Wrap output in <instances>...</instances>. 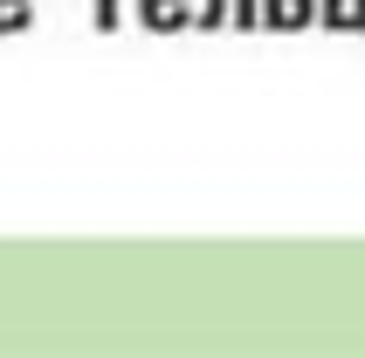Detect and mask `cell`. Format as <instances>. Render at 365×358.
<instances>
[{"label": "cell", "instance_id": "cell-2", "mask_svg": "<svg viewBox=\"0 0 365 358\" xmlns=\"http://www.w3.org/2000/svg\"><path fill=\"white\" fill-rule=\"evenodd\" d=\"M255 21H276V28H297V21H310V0H255Z\"/></svg>", "mask_w": 365, "mask_h": 358}, {"label": "cell", "instance_id": "cell-4", "mask_svg": "<svg viewBox=\"0 0 365 358\" xmlns=\"http://www.w3.org/2000/svg\"><path fill=\"white\" fill-rule=\"evenodd\" d=\"M97 28H103V35L118 28V0H97Z\"/></svg>", "mask_w": 365, "mask_h": 358}, {"label": "cell", "instance_id": "cell-5", "mask_svg": "<svg viewBox=\"0 0 365 358\" xmlns=\"http://www.w3.org/2000/svg\"><path fill=\"white\" fill-rule=\"evenodd\" d=\"M227 21H255V0H227Z\"/></svg>", "mask_w": 365, "mask_h": 358}, {"label": "cell", "instance_id": "cell-3", "mask_svg": "<svg viewBox=\"0 0 365 358\" xmlns=\"http://www.w3.org/2000/svg\"><path fill=\"white\" fill-rule=\"evenodd\" d=\"M35 21V0H0V35H21Z\"/></svg>", "mask_w": 365, "mask_h": 358}, {"label": "cell", "instance_id": "cell-1", "mask_svg": "<svg viewBox=\"0 0 365 358\" xmlns=\"http://www.w3.org/2000/svg\"><path fill=\"white\" fill-rule=\"evenodd\" d=\"M138 21H145V28H159V35H173V28L193 21V0H138Z\"/></svg>", "mask_w": 365, "mask_h": 358}]
</instances>
